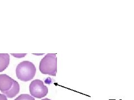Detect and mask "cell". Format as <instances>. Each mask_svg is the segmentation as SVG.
Listing matches in <instances>:
<instances>
[{
  "instance_id": "6da1fadb",
  "label": "cell",
  "mask_w": 134,
  "mask_h": 100,
  "mask_svg": "<svg viewBox=\"0 0 134 100\" xmlns=\"http://www.w3.org/2000/svg\"><path fill=\"white\" fill-rule=\"evenodd\" d=\"M36 72V67L33 63L30 61L21 62L16 67V73L17 77L23 82L29 81L33 79Z\"/></svg>"
},
{
  "instance_id": "7a4b0ae2",
  "label": "cell",
  "mask_w": 134,
  "mask_h": 100,
  "mask_svg": "<svg viewBox=\"0 0 134 100\" xmlns=\"http://www.w3.org/2000/svg\"><path fill=\"white\" fill-rule=\"evenodd\" d=\"M39 70L42 74L55 76L57 72V58L55 54H47L40 62Z\"/></svg>"
},
{
  "instance_id": "3957f363",
  "label": "cell",
  "mask_w": 134,
  "mask_h": 100,
  "mask_svg": "<svg viewBox=\"0 0 134 100\" xmlns=\"http://www.w3.org/2000/svg\"><path fill=\"white\" fill-rule=\"evenodd\" d=\"M30 93L32 96L37 98H42L48 93V88L40 80H35L31 82L29 87Z\"/></svg>"
},
{
  "instance_id": "277c9868",
  "label": "cell",
  "mask_w": 134,
  "mask_h": 100,
  "mask_svg": "<svg viewBox=\"0 0 134 100\" xmlns=\"http://www.w3.org/2000/svg\"><path fill=\"white\" fill-rule=\"evenodd\" d=\"M15 80L6 74L0 75V91L3 93L8 91L14 85Z\"/></svg>"
},
{
  "instance_id": "5b68a950",
  "label": "cell",
  "mask_w": 134,
  "mask_h": 100,
  "mask_svg": "<svg viewBox=\"0 0 134 100\" xmlns=\"http://www.w3.org/2000/svg\"><path fill=\"white\" fill-rule=\"evenodd\" d=\"M9 64V55L7 54H0V72L6 70Z\"/></svg>"
},
{
  "instance_id": "8992f818",
  "label": "cell",
  "mask_w": 134,
  "mask_h": 100,
  "mask_svg": "<svg viewBox=\"0 0 134 100\" xmlns=\"http://www.w3.org/2000/svg\"><path fill=\"white\" fill-rule=\"evenodd\" d=\"M19 92H20V85L18 82L15 80L14 83L11 89L6 92L4 95L6 96L7 97L12 98L15 97L19 93Z\"/></svg>"
},
{
  "instance_id": "52a82bcc",
  "label": "cell",
  "mask_w": 134,
  "mask_h": 100,
  "mask_svg": "<svg viewBox=\"0 0 134 100\" xmlns=\"http://www.w3.org/2000/svg\"><path fill=\"white\" fill-rule=\"evenodd\" d=\"M14 100H35V98L27 94H22Z\"/></svg>"
},
{
  "instance_id": "ba28073f",
  "label": "cell",
  "mask_w": 134,
  "mask_h": 100,
  "mask_svg": "<svg viewBox=\"0 0 134 100\" xmlns=\"http://www.w3.org/2000/svg\"><path fill=\"white\" fill-rule=\"evenodd\" d=\"M0 100H7V96L4 94L0 93Z\"/></svg>"
},
{
  "instance_id": "9c48e42d",
  "label": "cell",
  "mask_w": 134,
  "mask_h": 100,
  "mask_svg": "<svg viewBox=\"0 0 134 100\" xmlns=\"http://www.w3.org/2000/svg\"><path fill=\"white\" fill-rule=\"evenodd\" d=\"M42 100H51L49 99V98H44V99H42Z\"/></svg>"
}]
</instances>
